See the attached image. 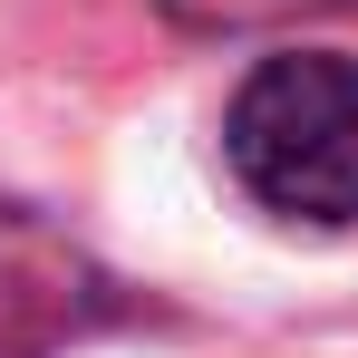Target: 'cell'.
Instances as JSON below:
<instances>
[{"label":"cell","instance_id":"6da1fadb","mask_svg":"<svg viewBox=\"0 0 358 358\" xmlns=\"http://www.w3.org/2000/svg\"><path fill=\"white\" fill-rule=\"evenodd\" d=\"M223 155L252 203L291 223H358V59L281 49L233 87Z\"/></svg>","mask_w":358,"mask_h":358},{"label":"cell","instance_id":"7a4b0ae2","mask_svg":"<svg viewBox=\"0 0 358 358\" xmlns=\"http://www.w3.org/2000/svg\"><path fill=\"white\" fill-rule=\"evenodd\" d=\"M126 300L117 281L29 203H0V358H49L87 329H107Z\"/></svg>","mask_w":358,"mask_h":358},{"label":"cell","instance_id":"3957f363","mask_svg":"<svg viewBox=\"0 0 358 358\" xmlns=\"http://www.w3.org/2000/svg\"><path fill=\"white\" fill-rule=\"evenodd\" d=\"M184 29H271V20H300V10H349V0H165Z\"/></svg>","mask_w":358,"mask_h":358}]
</instances>
